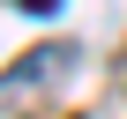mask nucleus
Here are the masks:
<instances>
[{"instance_id": "f257e3e1", "label": "nucleus", "mask_w": 127, "mask_h": 119, "mask_svg": "<svg viewBox=\"0 0 127 119\" xmlns=\"http://www.w3.org/2000/svg\"><path fill=\"white\" fill-rule=\"evenodd\" d=\"M15 8H30V15H52V8H60V0H15Z\"/></svg>"}]
</instances>
